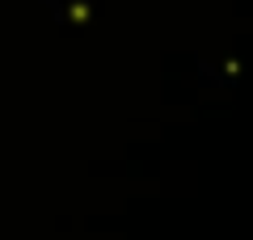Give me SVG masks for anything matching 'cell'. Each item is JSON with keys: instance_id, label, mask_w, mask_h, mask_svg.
Instances as JSON below:
<instances>
[{"instance_id": "1", "label": "cell", "mask_w": 253, "mask_h": 240, "mask_svg": "<svg viewBox=\"0 0 253 240\" xmlns=\"http://www.w3.org/2000/svg\"><path fill=\"white\" fill-rule=\"evenodd\" d=\"M72 21H89V4H72Z\"/></svg>"}]
</instances>
